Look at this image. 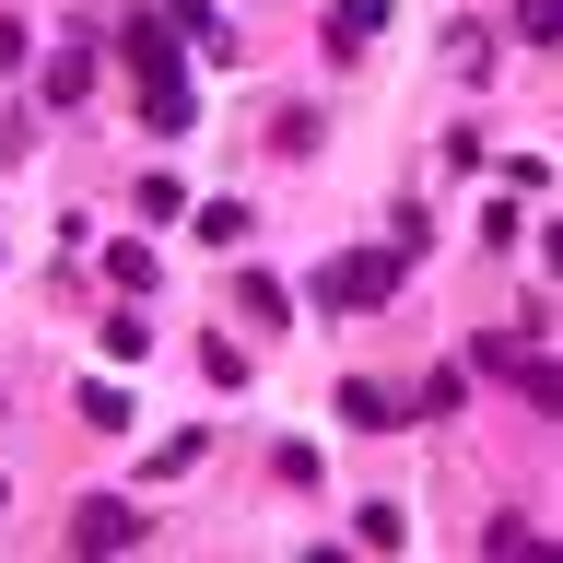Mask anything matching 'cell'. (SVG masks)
Wrapping results in <instances>:
<instances>
[{"instance_id":"1","label":"cell","mask_w":563,"mask_h":563,"mask_svg":"<svg viewBox=\"0 0 563 563\" xmlns=\"http://www.w3.org/2000/svg\"><path fill=\"white\" fill-rule=\"evenodd\" d=\"M399 258H411V246H352V258L317 271V294H329V306H387V294H399Z\"/></svg>"},{"instance_id":"2","label":"cell","mask_w":563,"mask_h":563,"mask_svg":"<svg viewBox=\"0 0 563 563\" xmlns=\"http://www.w3.org/2000/svg\"><path fill=\"white\" fill-rule=\"evenodd\" d=\"M70 540H82V552H130L141 505H130V493H82V505H70Z\"/></svg>"},{"instance_id":"3","label":"cell","mask_w":563,"mask_h":563,"mask_svg":"<svg viewBox=\"0 0 563 563\" xmlns=\"http://www.w3.org/2000/svg\"><path fill=\"white\" fill-rule=\"evenodd\" d=\"M482 364H505V376L528 387V411H563V352H517V341H482Z\"/></svg>"},{"instance_id":"4","label":"cell","mask_w":563,"mask_h":563,"mask_svg":"<svg viewBox=\"0 0 563 563\" xmlns=\"http://www.w3.org/2000/svg\"><path fill=\"white\" fill-rule=\"evenodd\" d=\"M387 12H399V0H341V12H329V47H341V59H352V47H376Z\"/></svg>"},{"instance_id":"5","label":"cell","mask_w":563,"mask_h":563,"mask_svg":"<svg viewBox=\"0 0 563 563\" xmlns=\"http://www.w3.org/2000/svg\"><path fill=\"white\" fill-rule=\"evenodd\" d=\"M341 422L387 434V422H411V399H399V387H364V376H352V387H341Z\"/></svg>"},{"instance_id":"6","label":"cell","mask_w":563,"mask_h":563,"mask_svg":"<svg viewBox=\"0 0 563 563\" xmlns=\"http://www.w3.org/2000/svg\"><path fill=\"white\" fill-rule=\"evenodd\" d=\"M505 24H517L528 47H563V0H517V12H505Z\"/></svg>"},{"instance_id":"7","label":"cell","mask_w":563,"mask_h":563,"mask_svg":"<svg viewBox=\"0 0 563 563\" xmlns=\"http://www.w3.org/2000/svg\"><path fill=\"white\" fill-rule=\"evenodd\" d=\"M82 82H95V59H82V47H59V59H47V106H82Z\"/></svg>"},{"instance_id":"8","label":"cell","mask_w":563,"mask_h":563,"mask_svg":"<svg viewBox=\"0 0 563 563\" xmlns=\"http://www.w3.org/2000/svg\"><path fill=\"white\" fill-rule=\"evenodd\" d=\"M0 70H24V24L12 12H0Z\"/></svg>"},{"instance_id":"9","label":"cell","mask_w":563,"mask_h":563,"mask_svg":"<svg viewBox=\"0 0 563 563\" xmlns=\"http://www.w3.org/2000/svg\"><path fill=\"white\" fill-rule=\"evenodd\" d=\"M552 271H563V223H552Z\"/></svg>"}]
</instances>
